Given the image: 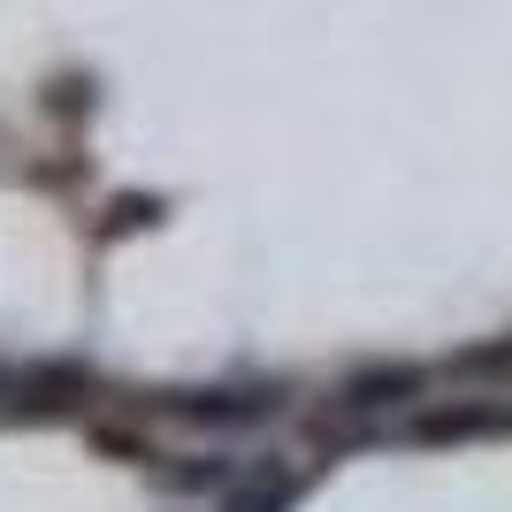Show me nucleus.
I'll return each mask as SVG.
<instances>
[{
	"instance_id": "0eeeda50",
	"label": "nucleus",
	"mask_w": 512,
	"mask_h": 512,
	"mask_svg": "<svg viewBox=\"0 0 512 512\" xmlns=\"http://www.w3.org/2000/svg\"><path fill=\"white\" fill-rule=\"evenodd\" d=\"M161 222H169V199L161 192H115L107 199V222H100V245L138 237V230H161Z\"/></svg>"
},
{
	"instance_id": "423d86ee",
	"label": "nucleus",
	"mask_w": 512,
	"mask_h": 512,
	"mask_svg": "<svg viewBox=\"0 0 512 512\" xmlns=\"http://www.w3.org/2000/svg\"><path fill=\"white\" fill-rule=\"evenodd\" d=\"M146 474H153V490H161V497H222L245 467H237L230 451H184V459L153 451V467H146Z\"/></svg>"
},
{
	"instance_id": "f257e3e1",
	"label": "nucleus",
	"mask_w": 512,
	"mask_h": 512,
	"mask_svg": "<svg viewBox=\"0 0 512 512\" xmlns=\"http://www.w3.org/2000/svg\"><path fill=\"white\" fill-rule=\"evenodd\" d=\"M291 406V383L276 375H253V383H169L153 390V413L176 428H199V436H245V428L283 421Z\"/></svg>"
},
{
	"instance_id": "20e7f679",
	"label": "nucleus",
	"mask_w": 512,
	"mask_h": 512,
	"mask_svg": "<svg viewBox=\"0 0 512 512\" xmlns=\"http://www.w3.org/2000/svg\"><path fill=\"white\" fill-rule=\"evenodd\" d=\"M474 436H512V406L451 398V406H413L406 421V444H474Z\"/></svg>"
},
{
	"instance_id": "f03ea898",
	"label": "nucleus",
	"mask_w": 512,
	"mask_h": 512,
	"mask_svg": "<svg viewBox=\"0 0 512 512\" xmlns=\"http://www.w3.org/2000/svg\"><path fill=\"white\" fill-rule=\"evenodd\" d=\"M100 390V367L85 352H46V360H23L16 383H8V421H69V413L92 406Z\"/></svg>"
},
{
	"instance_id": "39448f33",
	"label": "nucleus",
	"mask_w": 512,
	"mask_h": 512,
	"mask_svg": "<svg viewBox=\"0 0 512 512\" xmlns=\"http://www.w3.org/2000/svg\"><path fill=\"white\" fill-rule=\"evenodd\" d=\"M306 497V467L291 459H268V467H245L230 490L214 497V512H291Z\"/></svg>"
},
{
	"instance_id": "1a4fd4ad",
	"label": "nucleus",
	"mask_w": 512,
	"mask_h": 512,
	"mask_svg": "<svg viewBox=\"0 0 512 512\" xmlns=\"http://www.w3.org/2000/svg\"><path fill=\"white\" fill-rule=\"evenodd\" d=\"M92 92H100L92 77H62V85H54V115H77V107L92 115Z\"/></svg>"
},
{
	"instance_id": "6e6552de",
	"label": "nucleus",
	"mask_w": 512,
	"mask_h": 512,
	"mask_svg": "<svg viewBox=\"0 0 512 512\" xmlns=\"http://www.w3.org/2000/svg\"><path fill=\"white\" fill-rule=\"evenodd\" d=\"M451 375H512V337L505 344H474V352H451Z\"/></svg>"
},
{
	"instance_id": "9d476101",
	"label": "nucleus",
	"mask_w": 512,
	"mask_h": 512,
	"mask_svg": "<svg viewBox=\"0 0 512 512\" xmlns=\"http://www.w3.org/2000/svg\"><path fill=\"white\" fill-rule=\"evenodd\" d=\"M8 383H16V367L0 360V413H8Z\"/></svg>"
},
{
	"instance_id": "7ed1b4c3",
	"label": "nucleus",
	"mask_w": 512,
	"mask_h": 512,
	"mask_svg": "<svg viewBox=\"0 0 512 512\" xmlns=\"http://www.w3.org/2000/svg\"><path fill=\"white\" fill-rule=\"evenodd\" d=\"M428 398V367H413V360H367V367H352L337 383V398H329V413L337 421H383V413H413Z\"/></svg>"
}]
</instances>
